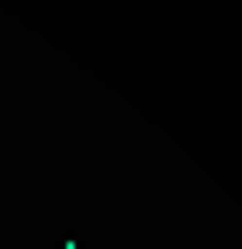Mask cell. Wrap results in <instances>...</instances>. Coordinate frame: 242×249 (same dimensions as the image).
<instances>
[{
	"instance_id": "6da1fadb",
	"label": "cell",
	"mask_w": 242,
	"mask_h": 249,
	"mask_svg": "<svg viewBox=\"0 0 242 249\" xmlns=\"http://www.w3.org/2000/svg\"><path fill=\"white\" fill-rule=\"evenodd\" d=\"M61 249H81V243H61Z\"/></svg>"
}]
</instances>
